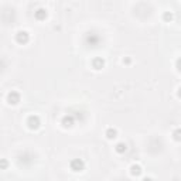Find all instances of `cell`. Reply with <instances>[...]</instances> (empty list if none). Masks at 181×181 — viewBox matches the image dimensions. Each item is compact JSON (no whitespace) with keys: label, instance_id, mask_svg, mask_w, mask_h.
<instances>
[{"label":"cell","instance_id":"cell-6","mask_svg":"<svg viewBox=\"0 0 181 181\" xmlns=\"http://www.w3.org/2000/svg\"><path fill=\"white\" fill-rule=\"evenodd\" d=\"M142 173H143V168L140 167L139 164H133V166L130 167V174H132V176L137 177V176H140Z\"/></svg>","mask_w":181,"mask_h":181},{"label":"cell","instance_id":"cell-12","mask_svg":"<svg viewBox=\"0 0 181 181\" xmlns=\"http://www.w3.org/2000/svg\"><path fill=\"white\" fill-rule=\"evenodd\" d=\"M173 19V14L171 13H166L164 14V20H171Z\"/></svg>","mask_w":181,"mask_h":181},{"label":"cell","instance_id":"cell-1","mask_svg":"<svg viewBox=\"0 0 181 181\" xmlns=\"http://www.w3.org/2000/svg\"><path fill=\"white\" fill-rule=\"evenodd\" d=\"M71 170L75 173H78V171H82L85 168V163L84 160H81V158H74L72 161H71Z\"/></svg>","mask_w":181,"mask_h":181},{"label":"cell","instance_id":"cell-3","mask_svg":"<svg viewBox=\"0 0 181 181\" xmlns=\"http://www.w3.org/2000/svg\"><path fill=\"white\" fill-rule=\"evenodd\" d=\"M28 127L33 130H37L38 127H40V125H41V122H40V119H38V116H30L28 117Z\"/></svg>","mask_w":181,"mask_h":181},{"label":"cell","instance_id":"cell-14","mask_svg":"<svg viewBox=\"0 0 181 181\" xmlns=\"http://www.w3.org/2000/svg\"><path fill=\"white\" fill-rule=\"evenodd\" d=\"M143 181H153V178H150V177H146V178H143Z\"/></svg>","mask_w":181,"mask_h":181},{"label":"cell","instance_id":"cell-5","mask_svg":"<svg viewBox=\"0 0 181 181\" xmlns=\"http://www.w3.org/2000/svg\"><path fill=\"white\" fill-rule=\"evenodd\" d=\"M103 65H105V60H103V58H95V60L92 61V67L98 71L102 70Z\"/></svg>","mask_w":181,"mask_h":181},{"label":"cell","instance_id":"cell-2","mask_svg":"<svg viewBox=\"0 0 181 181\" xmlns=\"http://www.w3.org/2000/svg\"><path fill=\"white\" fill-rule=\"evenodd\" d=\"M7 102L10 105H17L20 102V93L16 92V91H11V92L7 95Z\"/></svg>","mask_w":181,"mask_h":181},{"label":"cell","instance_id":"cell-9","mask_svg":"<svg viewBox=\"0 0 181 181\" xmlns=\"http://www.w3.org/2000/svg\"><path fill=\"white\" fill-rule=\"evenodd\" d=\"M117 136V132H116V129H112V127H109V129L106 130V137L109 140H112V139H115Z\"/></svg>","mask_w":181,"mask_h":181},{"label":"cell","instance_id":"cell-7","mask_svg":"<svg viewBox=\"0 0 181 181\" xmlns=\"http://www.w3.org/2000/svg\"><path fill=\"white\" fill-rule=\"evenodd\" d=\"M47 17V10L45 9H38L36 11V19L37 20H45Z\"/></svg>","mask_w":181,"mask_h":181},{"label":"cell","instance_id":"cell-8","mask_svg":"<svg viewBox=\"0 0 181 181\" xmlns=\"http://www.w3.org/2000/svg\"><path fill=\"white\" fill-rule=\"evenodd\" d=\"M115 150H116V153L123 154L126 150H127V146H126V143H117L116 147H115Z\"/></svg>","mask_w":181,"mask_h":181},{"label":"cell","instance_id":"cell-13","mask_svg":"<svg viewBox=\"0 0 181 181\" xmlns=\"http://www.w3.org/2000/svg\"><path fill=\"white\" fill-rule=\"evenodd\" d=\"M178 135H180V132L177 130V132H176V140H180V136H178Z\"/></svg>","mask_w":181,"mask_h":181},{"label":"cell","instance_id":"cell-10","mask_svg":"<svg viewBox=\"0 0 181 181\" xmlns=\"http://www.w3.org/2000/svg\"><path fill=\"white\" fill-rule=\"evenodd\" d=\"M72 123H74V119H72V116H65L64 119H62V125H64L65 127L72 126Z\"/></svg>","mask_w":181,"mask_h":181},{"label":"cell","instance_id":"cell-4","mask_svg":"<svg viewBox=\"0 0 181 181\" xmlns=\"http://www.w3.org/2000/svg\"><path fill=\"white\" fill-rule=\"evenodd\" d=\"M16 40H17L19 44H26V42H28V40H30V36H28L27 31H19L16 34Z\"/></svg>","mask_w":181,"mask_h":181},{"label":"cell","instance_id":"cell-11","mask_svg":"<svg viewBox=\"0 0 181 181\" xmlns=\"http://www.w3.org/2000/svg\"><path fill=\"white\" fill-rule=\"evenodd\" d=\"M7 167H9V161L5 160V158H2V160H0V168H2V170H6Z\"/></svg>","mask_w":181,"mask_h":181}]
</instances>
